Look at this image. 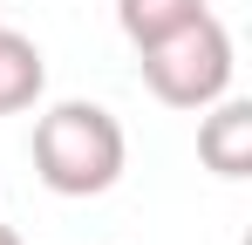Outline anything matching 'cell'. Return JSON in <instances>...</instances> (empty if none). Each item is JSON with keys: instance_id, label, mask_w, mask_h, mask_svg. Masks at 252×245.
Masks as SVG:
<instances>
[{"instance_id": "obj_1", "label": "cell", "mask_w": 252, "mask_h": 245, "mask_svg": "<svg viewBox=\"0 0 252 245\" xmlns=\"http://www.w3.org/2000/svg\"><path fill=\"white\" fill-rule=\"evenodd\" d=\"M129 163V136L102 102H55L34 116V177L55 198H102Z\"/></svg>"}, {"instance_id": "obj_2", "label": "cell", "mask_w": 252, "mask_h": 245, "mask_svg": "<svg viewBox=\"0 0 252 245\" xmlns=\"http://www.w3.org/2000/svg\"><path fill=\"white\" fill-rule=\"evenodd\" d=\"M136 61H143V89L164 109H211L218 95H232V68H239L232 34H225V21L211 7L198 21H184L177 34L136 48Z\"/></svg>"}, {"instance_id": "obj_3", "label": "cell", "mask_w": 252, "mask_h": 245, "mask_svg": "<svg viewBox=\"0 0 252 245\" xmlns=\"http://www.w3.org/2000/svg\"><path fill=\"white\" fill-rule=\"evenodd\" d=\"M198 157L211 177H252V102L246 95H218L198 109Z\"/></svg>"}, {"instance_id": "obj_4", "label": "cell", "mask_w": 252, "mask_h": 245, "mask_svg": "<svg viewBox=\"0 0 252 245\" xmlns=\"http://www.w3.org/2000/svg\"><path fill=\"white\" fill-rule=\"evenodd\" d=\"M48 89V61L41 48L21 34V28H0V116H21V109H34Z\"/></svg>"}, {"instance_id": "obj_5", "label": "cell", "mask_w": 252, "mask_h": 245, "mask_svg": "<svg viewBox=\"0 0 252 245\" xmlns=\"http://www.w3.org/2000/svg\"><path fill=\"white\" fill-rule=\"evenodd\" d=\"M211 0H116V28H123L129 48H150V41L177 34L184 21H198Z\"/></svg>"}, {"instance_id": "obj_6", "label": "cell", "mask_w": 252, "mask_h": 245, "mask_svg": "<svg viewBox=\"0 0 252 245\" xmlns=\"http://www.w3.org/2000/svg\"><path fill=\"white\" fill-rule=\"evenodd\" d=\"M0 245H21V232H14V225H0Z\"/></svg>"}]
</instances>
